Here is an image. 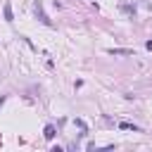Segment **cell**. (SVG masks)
Segmentation results:
<instances>
[{"label": "cell", "instance_id": "6da1fadb", "mask_svg": "<svg viewBox=\"0 0 152 152\" xmlns=\"http://www.w3.org/2000/svg\"><path fill=\"white\" fill-rule=\"evenodd\" d=\"M36 14H38V19H40L43 24H48V26L52 24V21H50V19L45 17V12H43V7H40V2H36Z\"/></svg>", "mask_w": 152, "mask_h": 152}, {"label": "cell", "instance_id": "3957f363", "mask_svg": "<svg viewBox=\"0 0 152 152\" xmlns=\"http://www.w3.org/2000/svg\"><path fill=\"white\" fill-rule=\"evenodd\" d=\"M119 128H124V131H140L135 124H128V121H121V124H119Z\"/></svg>", "mask_w": 152, "mask_h": 152}, {"label": "cell", "instance_id": "52a82bcc", "mask_svg": "<svg viewBox=\"0 0 152 152\" xmlns=\"http://www.w3.org/2000/svg\"><path fill=\"white\" fill-rule=\"evenodd\" d=\"M2 102H5V97H0V104H2Z\"/></svg>", "mask_w": 152, "mask_h": 152}, {"label": "cell", "instance_id": "8992f818", "mask_svg": "<svg viewBox=\"0 0 152 152\" xmlns=\"http://www.w3.org/2000/svg\"><path fill=\"white\" fill-rule=\"evenodd\" d=\"M147 50H152V40H147Z\"/></svg>", "mask_w": 152, "mask_h": 152}, {"label": "cell", "instance_id": "277c9868", "mask_svg": "<svg viewBox=\"0 0 152 152\" xmlns=\"http://www.w3.org/2000/svg\"><path fill=\"white\" fill-rule=\"evenodd\" d=\"M45 138H55V126H45Z\"/></svg>", "mask_w": 152, "mask_h": 152}, {"label": "cell", "instance_id": "7a4b0ae2", "mask_svg": "<svg viewBox=\"0 0 152 152\" xmlns=\"http://www.w3.org/2000/svg\"><path fill=\"white\" fill-rule=\"evenodd\" d=\"M109 55H133V50H128V48H112Z\"/></svg>", "mask_w": 152, "mask_h": 152}, {"label": "cell", "instance_id": "5b68a950", "mask_svg": "<svg viewBox=\"0 0 152 152\" xmlns=\"http://www.w3.org/2000/svg\"><path fill=\"white\" fill-rule=\"evenodd\" d=\"M5 19H7V21H12V19H14V17H12V10H10V5H5Z\"/></svg>", "mask_w": 152, "mask_h": 152}]
</instances>
